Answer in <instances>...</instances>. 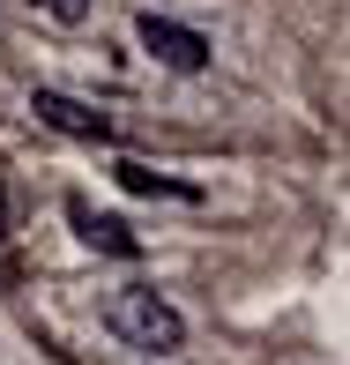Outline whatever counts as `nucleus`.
I'll return each instance as SVG.
<instances>
[{
  "label": "nucleus",
  "instance_id": "f257e3e1",
  "mask_svg": "<svg viewBox=\"0 0 350 365\" xmlns=\"http://www.w3.org/2000/svg\"><path fill=\"white\" fill-rule=\"evenodd\" d=\"M105 328L127 343V351H179L187 343V321H179V306L164 291H149V284H127V291H112L105 298Z\"/></svg>",
  "mask_w": 350,
  "mask_h": 365
},
{
  "label": "nucleus",
  "instance_id": "7ed1b4c3",
  "mask_svg": "<svg viewBox=\"0 0 350 365\" xmlns=\"http://www.w3.org/2000/svg\"><path fill=\"white\" fill-rule=\"evenodd\" d=\"M30 112L45 127H60V135H75V142H112V120L97 105H82V97H68V90H30Z\"/></svg>",
  "mask_w": 350,
  "mask_h": 365
},
{
  "label": "nucleus",
  "instance_id": "20e7f679",
  "mask_svg": "<svg viewBox=\"0 0 350 365\" xmlns=\"http://www.w3.org/2000/svg\"><path fill=\"white\" fill-rule=\"evenodd\" d=\"M68 217H75V231H82V246H97V254H120V261L142 254V239H135L120 217H97L90 202H68Z\"/></svg>",
  "mask_w": 350,
  "mask_h": 365
},
{
  "label": "nucleus",
  "instance_id": "0eeeda50",
  "mask_svg": "<svg viewBox=\"0 0 350 365\" xmlns=\"http://www.w3.org/2000/svg\"><path fill=\"white\" fill-rule=\"evenodd\" d=\"M8 224H15V217H8V187H0V239H8Z\"/></svg>",
  "mask_w": 350,
  "mask_h": 365
},
{
  "label": "nucleus",
  "instance_id": "39448f33",
  "mask_svg": "<svg viewBox=\"0 0 350 365\" xmlns=\"http://www.w3.org/2000/svg\"><path fill=\"white\" fill-rule=\"evenodd\" d=\"M120 187L127 194H172V202H194L187 179H164V172H149V164H120Z\"/></svg>",
  "mask_w": 350,
  "mask_h": 365
},
{
  "label": "nucleus",
  "instance_id": "423d86ee",
  "mask_svg": "<svg viewBox=\"0 0 350 365\" xmlns=\"http://www.w3.org/2000/svg\"><path fill=\"white\" fill-rule=\"evenodd\" d=\"M45 15H53V23H82V15H90V0H38Z\"/></svg>",
  "mask_w": 350,
  "mask_h": 365
},
{
  "label": "nucleus",
  "instance_id": "f03ea898",
  "mask_svg": "<svg viewBox=\"0 0 350 365\" xmlns=\"http://www.w3.org/2000/svg\"><path fill=\"white\" fill-rule=\"evenodd\" d=\"M142 53L157 60V68H179V75H202L209 68V38L187 30V23H172V15H157V8L142 15Z\"/></svg>",
  "mask_w": 350,
  "mask_h": 365
}]
</instances>
